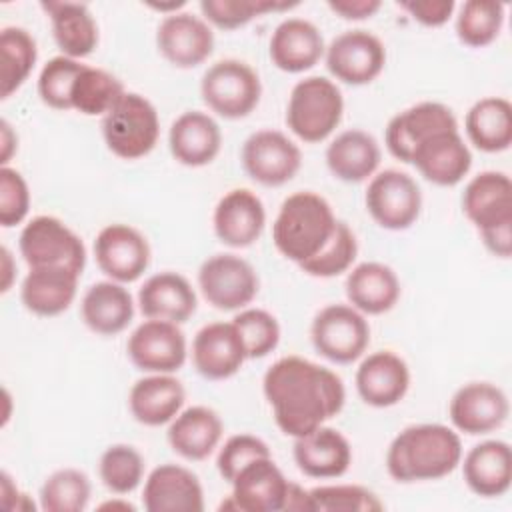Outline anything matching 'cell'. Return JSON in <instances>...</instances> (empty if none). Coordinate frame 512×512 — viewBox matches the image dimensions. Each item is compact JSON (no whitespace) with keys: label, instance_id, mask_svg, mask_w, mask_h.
<instances>
[{"label":"cell","instance_id":"6da1fadb","mask_svg":"<svg viewBox=\"0 0 512 512\" xmlns=\"http://www.w3.org/2000/svg\"><path fill=\"white\" fill-rule=\"evenodd\" d=\"M262 392L276 426L292 438L316 430L334 418L346 402L342 378L302 356L276 360L262 378Z\"/></svg>","mask_w":512,"mask_h":512},{"label":"cell","instance_id":"7a4b0ae2","mask_svg":"<svg viewBox=\"0 0 512 512\" xmlns=\"http://www.w3.org/2000/svg\"><path fill=\"white\" fill-rule=\"evenodd\" d=\"M460 460V434L446 424L424 422L394 436L386 452V470L398 482H424L448 476Z\"/></svg>","mask_w":512,"mask_h":512},{"label":"cell","instance_id":"3957f363","mask_svg":"<svg viewBox=\"0 0 512 512\" xmlns=\"http://www.w3.org/2000/svg\"><path fill=\"white\" fill-rule=\"evenodd\" d=\"M338 218L326 198L302 190L290 194L272 224V242L276 250L302 266L312 260L332 238Z\"/></svg>","mask_w":512,"mask_h":512},{"label":"cell","instance_id":"277c9868","mask_svg":"<svg viewBox=\"0 0 512 512\" xmlns=\"http://www.w3.org/2000/svg\"><path fill=\"white\" fill-rule=\"evenodd\" d=\"M342 114L344 98L336 82L324 76H308L296 82L290 92L286 124L302 142L316 144L338 128Z\"/></svg>","mask_w":512,"mask_h":512},{"label":"cell","instance_id":"5b68a950","mask_svg":"<svg viewBox=\"0 0 512 512\" xmlns=\"http://www.w3.org/2000/svg\"><path fill=\"white\" fill-rule=\"evenodd\" d=\"M158 136V112L154 104L138 92H124L110 112L102 116L104 144L122 160H138L150 154Z\"/></svg>","mask_w":512,"mask_h":512},{"label":"cell","instance_id":"8992f818","mask_svg":"<svg viewBox=\"0 0 512 512\" xmlns=\"http://www.w3.org/2000/svg\"><path fill=\"white\" fill-rule=\"evenodd\" d=\"M204 104L218 116L238 120L248 116L260 102L262 84L256 70L236 58L214 62L200 80Z\"/></svg>","mask_w":512,"mask_h":512},{"label":"cell","instance_id":"52a82bcc","mask_svg":"<svg viewBox=\"0 0 512 512\" xmlns=\"http://www.w3.org/2000/svg\"><path fill=\"white\" fill-rule=\"evenodd\" d=\"M18 248L28 268H68L82 274L86 246L82 238L56 216H36L20 232Z\"/></svg>","mask_w":512,"mask_h":512},{"label":"cell","instance_id":"ba28073f","mask_svg":"<svg viewBox=\"0 0 512 512\" xmlns=\"http://www.w3.org/2000/svg\"><path fill=\"white\" fill-rule=\"evenodd\" d=\"M310 338L320 356L334 364L358 360L370 344V324L350 304H328L312 320Z\"/></svg>","mask_w":512,"mask_h":512},{"label":"cell","instance_id":"9c48e42d","mask_svg":"<svg viewBox=\"0 0 512 512\" xmlns=\"http://www.w3.org/2000/svg\"><path fill=\"white\" fill-rule=\"evenodd\" d=\"M198 286L210 306L224 312L246 308L258 294L254 266L236 254H214L198 270Z\"/></svg>","mask_w":512,"mask_h":512},{"label":"cell","instance_id":"30bf717a","mask_svg":"<svg viewBox=\"0 0 512 512\" xmlns=\"http://www.w3.org/2000/svg\"><path fill=\"white\" fill-rule=\"evenodd\" d=\"M364 202L378 226L386 230H406L420 216L422 192L410 174L388 168L370 178Z\"/></svg>","mask_w":512,"mask_h":512},{"label":"cell","instance_id":"8fae6325","mask_svg":"<svg viewBox=\"0 0 512 512\" xmlns=\"http://www.w3.org/2000/svg\"><path fill=\"white\" fill-rule=\"evenodd\" d=\"M324 60L336 80L350 86H364L384 70L386 48L376 34L356 28L332 38L326 46Z\"/></svg>","mask_w":512,"mask_h":512},{"label":"cell","instance_id":"7c38bea8","mask_svg":"<svg viewBox=\"0 0 512 512\" xmlns=\"http://www.w3.org/2000/svg\"><path fill=\"white\" fill-rule=\"evenodd\" d=\"M130 362L148 374H174L188 356L186 336L176 322L146 318L128 336Z\"/></svg>","mask_w":512,"mask_h":512},{"label":"cell","instance_id":"4fadbf2b","mask_svg":"<svg viewBox=\"0 0 512 512\" xmlns=\"http://www.w3.org/2000/svg\"><path fill=\"white\" fill-rule=\"evenodd\" d=\"M240 160L254 182L262 186H282L298 174L302 152L284 132L266 128L244 140Z\"/></svg>","mask_w":512,"mask_h":512},{"label":"cell","instance_id":"5bb4252c","mask_svg":"<svg viewBox=\"0 0 512 512\" xmlns=\"http://www.w3.org/2000/svg\"><path fill=\"white\" fill-rule=\"evenodd\" d=\"M98 268L114 282L138 280L150 264V244L146 236L130 224H108L94 240Z\"/></svg>","mask_w":512,"mask_h":512},{"label":"cell","instance_id":"9a60e30c","mask_svg":"<svg viewBox=\"0 0 512 512\" xmlns=\"http://www.w3.org/2000/svg\"><path fill=\"white\" fill-rule=\"evenodd\" d=\"M508 414V396L492 382H468L454 392L448 404L452 426L468 436L498 430L506 422Z\"/></svg>","mask_w":512,"mask_h":512},{"label":"cell","instance_id":"2e32d148","mask_svg":"<svg viewBox=\"0 0 512 512\" xmlns=\"http://www.w3.org/2000/svg\"><path fill=\"white\" fill-rule=\"evenodd\" d=\"M158 52L176 68L200 66L214 50L212 26L192 12H174L156 28Z\"/></svg>","mask_w":512,"mask_h":512},{"label":"cell","instance_id":"e0dca14e","mask_svg":"<svg viewBox=\"0 0 512 512\" xmlns=\"http://www.w3.org/2000/svg\"><path fill=\"white\" fill-rule=\"evenodd\" d=\"M454 128H458V122L446 104L420 102L390 118L384 132V142L396 160L410 164L412 154L420 142L436 132Z\"/></svg>","mask_w":512,"mask_h":512},{"label":"cell","instance_id":"ac0fdd59","mask_svg":"<svg viewBox=\"0 0 512 512\" xmlns=\"http://www.w3.org/2000/svg\"><path fill=\"white\" fill-rule=\"evenodd\" d=\"M462 210L480 234L512 228V182L498 170L476 174L462 192Z\"/></svg>","mask_w":512,"mask_h":512},{"label":"cell","instance_id":"d6986e66","mask_svg":"<svg viewBox=\"0 0 512 512\" xmlns=\"http://www.w3.org/2000/svg\"><path fill=\"white\" fill-rule=\"evenodd\" d=\"M244 360H248L246 348L232 322L206 324L192 340V364L206 380H226L234 376Z\"/></svg>","mask_w":512,"mask_h":512},{"label":"cell","instance_id":"ffe728a7","mask_svg":"<svg viewBox=\"0 0 512 512\" xmlns=\"http://www.w3.org/2000/svg\"><path fill=\"white\" fill-rule=\"evenodd\" d=\"M410 164L436 186H456L472 168V152L458 128L442 130L416 146Z\"/></svg>","mask_w":512,"mask_h":512},{"label":"cell","instance_id":"44dd1931","mask_svg":"<svg viewBox=\"0 0 512 512\" xmlns=\"http://www.w3.org/2000/svg\"><path fill=\"white\" fill-rule=\"evenodd\" d=\"M142 502L148 512H202L204 490L192 470L166 462L146 476Z\"/></svg>","mask_w":512,"mask_h":512},{"label":"cell","instance_id":"7402d4cb","mask_svg":"<svg viewBox=\"0 0 512 512\" xmlns=\"http://www.w3.org/2000/svg\"><path fill=\"white\" fill-rule=\"evenodd\" d=\"M216 238L230 248L252 246L266 226V210L262 200L248 188L226 192L212 216Z\"/></svg>","mask_w":512,"mask_h":512},{"label":"cell","instance_id":"603a6c76","mask_svg":"<svg viewBox=\"0 0 512 512\" xmlns=\"http://www.w3.org/2000/svg\"><path fill=\"white\" fill-rule=\"evenodd\" d=\"M354 382L364 404L390 408L406 396L410 388V368L398 354L378 350L360 362Z\"/></svg>","mask_w":512,"mask_h":512},{"label":"cell","instance_id":"cb8c5ba5","mask_svg":"<svg viewBox=\"0 0 512 512\" xmlns=\"http://www.w3.org/2000/svg\"><path fill=\"white\" fill-rule=\"evenodd\" d=\"M270 60L288 74H300L320 62L326 52L320 28L306 18L282 20L270 36Z\"/></svg>","mask_w":512,"mask_h":512},{"label":"cell","instance_id":"d4e9b609","mask_svg":"<svg viewBox=\"0 0 512 512\" xmlns=\"http://www.w3.org/2000/svg\"><path fill=\"white\" fill-rule=\"evenodd\" d=\"M230 484L240 512H280L286 504L290 480L272 456H264L248 462Z\"/></svg>","mask_w":512,"mask_h":512},{"label":"cell","instance_id":"484cf974","mask_svg":"<svg viewBox=\"0 0 512 512\" xmlns=\"http://www.w3.org/2000/svg\"><path fill=\"white\" fill-rule=\"evenodd\" d=\"M294 462L310 478H340L352 464V446L348 438L330 426L294 438Z\"/></svg>","mask_w":512,"mask_h":512},{"label":"cell","instance_id":"4316f807","mask_svg":"<svg viewBox=\"0 0 512 512\" xmlns=\"http://www.w3.org/2000/svg\"><path fill=\"white\" fill-rule=\"evenodd\" d=\"M168 146L176 162L190 168H200L218 156L222 146V130L210 114L186 110L172 122Z\"/></svg>","mask_w":512,"mask_h":512},{"label":"cell","instance_id":"83f0119b","mask_svg":"<svg viewBox=\"0 0 512 512\" xmlns=\"http://www.w3.org/2000/svg\"><path fill=\"white\" fill-rule=\"evenodd\" d=\"M460 464L464 482L476 496L498 498L512 484V450L504 440H484L472 446Z\"/></svg>","mask_w":512,"mask_h":512},{"label":"cell","instance_id":"f1b7e54d","mask_svg":"<svg viewBox=\"0 0 512 512\" xmlns=\"http://www.w3.org/2000/svg\"><path fill=\"white\" fill-rule=\"evenodd\" d=\"M196 292L186 276L164 270L144 280L138 290L142 316L182 324L196 312Z\"/></svg>","mask_w":512,"mask_h":512},{"label":"cell","instance_id":"f546056e","mask_svg":"<svg viewBox=\"0 0 512 512\" xmlns=\"http://www.w3.org/2000/svg\"><path fill=\"white\" fill-rule=\"evenodd\" d=\"M186 390L172 374H148L136 380L128 392V408L144 426L170 424L182 410Z\"/></svg>","mask_w":512,"mask_h":512},{"label":"cell","instance_id":"4dcf8cb0","mask_svg":"<svg viewBox=\"0 0 512 512\" xmlns=\"http://www.w3.org/2000/svg\"><path fill=\"white\" fill-rule=\"evenodd\" d=\"M80 314L92 332L100 336H116L132 322L134 300L128 288L120 282H94L82 296Z\"/></svg>","mask_w":512,"mask_h":512},{"label":"cell","instance_id":"1f68e13d","mask_svg":"<svg viewBox=\"0 0 512 512\" xmlns=\"http://www.w3.org/2000/svg\"><path fill=\"white\" fill-rule=\"evenodd\" d=\"M224 424L216 410L208 406H190L178 412L170 422L166 438L170 448L186 460H204L220 444Z\"/></svg>","mask_w":512,"mask_h":512},{"label":"cell","instance_id":"d6a6232c","mask_svg":"<svg viewBox=\"0 0 512 512\" xmlns=\"http://www.w3.org/2000/svg\"><path fill=\"white\" fill-rule=\"evenodd\" d=\"M346 298L358 312L378 316L396 306L400 280L388 264L360 262L346 276Z\"/></svg>","mask_w":512,"mask_h":512},{"label":"cell","instance_id":"836d02e7","mask_svg":"<svg viewBox=\"0 0 512 512\" xmlns=\"http://www.w3.org/2000/svg\"><path fill=\"white\" fill-rule=\"evenodd\" d=\"M78 278L68 268H30L20 284V300L36 316H58L74 302Z\"/></svg>","mask_w":512,"mask_h":512},{"label":"cell","instance_id":"e575fe53","mask_svg":"<svg viewBox=\"0 0 512 512\" xmlns=\"http://www.w3.org/2000/svg\"><path fill=\"white\" fill-rule=\"evenodd\" d=\"M380 144L364 130L340 132L326 148V166L342 182L358 184L372 178L380 166Z\"/></svg>","mask_w":512,"mask_h":512},{"label":"cell","instance_id":"d590c367","mask_svg":"<svg viewBox=\"0 0 512 512\" xmlns=\"http://www.w3.org/2000/svg\"><path fill=\"white\" fill-rule=\"evenodd\" d=\"M50 18L52 36L64 56L80 60L98 46V24L82 2H42Z\"/></svg>","mask_w":512,"mask_h":512},{"label":"cell","instance_id":"8d00e7d4","mask_svg":"<svg viewBox=\"0 0 512 512\" xmlns=\"http://www.w3.org/2000/svg\"><path fill=\"white\" fill-rule=\"evenodd\" d=\"M468 140L482 152H504L512 144V104L502 96H486L470 106L464 120Z\"/></svg>","mask_w":512,"mask_h":512},{"label":"cell","instance_id":"74e56055","mask_svg":"<svg viewBox=\"0 0 512 512\" xmlns=\"http://www.w3.org/2000/svg\"><path fill=\"white\" fill-rule=\"evenodd\" d=\"M38 58L36 40L26 28L6 26L0 32V98L12 96L30 76Z\"/></svg>","mask_w":512,"mask_h":512},{"label":"cell","instance_id":"f35d334b","mask_svg":"<svg viewBox=\"0 0 512 512\" xmlns=\"http://www.w3.org/2000/svg\"><path fill=\"white\" fill-rule=\"evenodd\" d=\"M124 92V84L114 74L84 64L70 92V108L84 116H104Z\"/></svg>","mask_w":512,"mask_h":512},{"label":"cell","instance_id":"ab89813d","mask_svg":"<svg viewBox=\"0 0 512 512\" xmlns=\"http://www.w3.org/2000/svg\"><path fill=\"white\" fill-rule=\"evenodd\" d=\"M506 6L492 0H468L456 14V36L470 48L492 44L504 26Z\"/></svg>","mask_w":512,"mask_h":512},{"label":"cell","instance_id":"60d3db41","mask_svg":"<svg viewBox=\"0 0 512 512\" xmlns=\"http://www.w3.org/2000/svg\"><path fill=\"white\" fill-rule=\"evenodd\" d=\"M92 494L90 478L78 468L52 472L40 488V508L44 512H82Z\"/></svg>","mask_w":512,"mask_h":512},{"label":"cell","instance_id":"b9f144b4","mask_svg":"<svg viewBox=\"0 0 512 512\" xmlns=\"http://www.w3.org/2000/svg\"><path fill=\"white\" fill-rule=\"evenodd\" d=\"M98 474L110 492L130 494L144 478V458L130 444H112L100 456Z\"/></svg>","mask_w":512,"mask_h":512},{"label":"cell","instance_id":"7bdbcfd3","mask_svg":"<svg viewBox=\"0 0 512 512\" xmlns=\"http://www.w3.org/2000/svg\"><path fill=\"white\" fill-rule=\"evenodd\" d=\"M298 6V2H280V0H202L200 12L202 18L222 30H236L246 26L258 16L268 12H284Z\"/></svg>","mask_w":512,"mask_h":512},{"label":"cell","instance_id":"ee69618b","mask_svg":"<svg viewBox=\"0 0 512 512\" xmlns=\"http://www.w3.org/2000/svg\"><path fill=\"white\" fill-rule=\"evenodd\" d=\"M356 254H358V242L352 228L346 222L338 220L334 234L326 242V246L312 260L304 262L300 268L314 278H334L352 268Z\"/></svg>","mask_w":512,"mask_h":512},{"label":"cell","instance_id":"f6af8a7d","mask_svg":"<svg viewBox=\"0 0 512 512\" xmlns=\"http://www.w3.org/2000/svg\"><path fill=\"white\" fill-rule=\"evenodd\" d=\"M310 512H378L380 498L358 484H324L308 490Z\"/></svg>","mask_w":512,"mask_h":512},{"label":"cell","instance_id":"bcb514c9","mask_svg":"<svg viewBox=\"0 0 512 512\" xmlns=\"http://www.w3.org/2000/svg\"><path fill=\"white\" fill-rule=\"evenodd\" d=\"M232 324L240 332V338L250 360L264 358L276 350L280 342V324L276 316L262 308H242Z\"/></svg>","mask_w":512,"mask_h":512},{"label":"cell","instance_id":"7dc6e473","mask_svg":"<svg viewBox=\"0 0 512 512\" xmlns=\"http://www.w3.org/2000/svg\"><path fill=\"white\" fill-rule=\"evenodd\" d=\"M84 64L64 54L50 58L38 74V96L54 110H72L70 92Z\"/></svg>","mask_w":512,"mask_h":512},{"label":"cell","instance_id":"c3c4849f","mask_svg":"<svg viewBox=\"0 0 512 512\" xmlns=\"http://www.w3.org/2000/svg\"><path fill=\"white\" fill-rule=\"evenodd\" d=\"M272 456L268 444L254 434H234L218 450L216 468L218 474L230 484L236 474L252 460Z\"/></svg>","mask_w":512,"mask_h":512},{"label":"cell","instance_id":"681fc988","mask_svg":"<svg viewBox=\"0 0 512 512\" xmlns=\"http://www.w3.org/2000/svg\"><path fill=\"white\" fill-rule=\"evenodd\" d=\"M30 210V188L24 176L10 168H0V224L12 228L22 224Z\"/></svg>","mask_w":512,"mask_h":512},{"label":"cell","instance_id":"f907efd6","mask_svg":"<svg viewBox=\"0 0 512 512\" xmlns=\"http://www.w3.org/2000/svg\"><path fill=\"white\" fill-rule=\"evenodd\" d=\"M398 6L406 10L418 24L428 28H438L446 24L456 10L454 0H408L398 2Z\"/></svg>","mask_w":512,"mask_h":512},{"label":"cell","instance_id":"816d5d0a","mask_svg":"<svg viewBox=\"0 0 512 512\" xmlns=\"http://www.w3.org/2000/svg\"><path fill=\"white\" fill-rule=\"evenodd\" d=\"M328 8L344 20L372 18L380 8V0H328Z\"/></svg>","mask_w":512,"mask_h":512},{"label":"cell","instance_id":"f5cc1de1","mask_svg":"<svg viewBox=\"0 0 512 512\" xmlns=\"http://www.w3.org/2000/svg\"><path fill=\"white\" fill-rule=\"evenodd\" d=\"M0 502L6 510H22V512L34 510V502L24 492L18 490L16 482L6 470L0 472Z\"/></svg>","mask_w":512,"mask_h":512},{"label":"cell","instance_id":"db71d44e","mask_svg":"<svg viewBox=\"0 0 512 512\" xmlns=\"http://www.w3.org/2000/svg\"><path fill=\"white\" fill-rule=\"evenodd\" d=\"M18 148V136L8 120H0V164L8 166L12 154Z\"/></svg>","mask_w":512,"mask_h":512},{"label":"cell","instance_id":"11a10c76","mask_svg":"<svg viewBox=\"0 0 512 512\" xmlns=\"http://www.w3.org/2000/svg\"><path fill=\"white\" fill-rule=\"evenodd\" d=\"M284 510H298V512H310V496L308 490H304L300 484L290 482Z\"/></svg>","mask_w":512,"mask_h":512},{"label":"cell","instance_id":"9f6ffc18","mask_svg":"<svg viewBox=\"0 0 512 512\" xmlns=\"http://www.w3.org/2000/svg\"><path fill=\"white\" fill-rule=\"evenodd\" d=\"M0 272H2L0 290H2V292H8L10 286H12V282H14V272H16L14 258H12V252L8 250V246H2V248H0Z\"/></svg>","mask_w":512,"mask_h":512},{"label":"cell","instance_id":"6f0895ef","mask_svg":"<svg viewBox=\"0 0 512 512\" xmlns=\"http://www.w3.org/2000/svg\"><path fill=\"white\" fill-rule=\"evenodd\" d=\"M150 8H154V10H158V12H162L164 16H168V14H174V12H180L184 6H186V2H166V4H158V2H150L148 4Z\"/></svg>","mask_w":512,"mask_h":512},{"label":"cell","instance_id":"680465c9","mask_svg":"<svg viewBox=\"0 0 512 512\" xmlns=\"http://www.w3.org/2000/svg\"><path fill=\"white\" fill-rule=\"evenodd\" d=\"M98 508L100 510H130V512L136 510L134 504H130L128 500H108V502H102Z\"/></svg>","mask_w":512,"mask_h":512},{"label":"cell","instance_id":"91938a15","mask_svg":"<svg viewBox=\"0 0 512 512\" xmlns=\"http://www.w3.org/2000/svg\"><path fill=\"white\" fill-rule=\"evenodd\" d=\"M2 396H4V414H2V426H6V422H8V418H10V394H8V390L4 388L2 390Z\"/></svg>","mask_w":512,"mask_h":512}]
</instances>
